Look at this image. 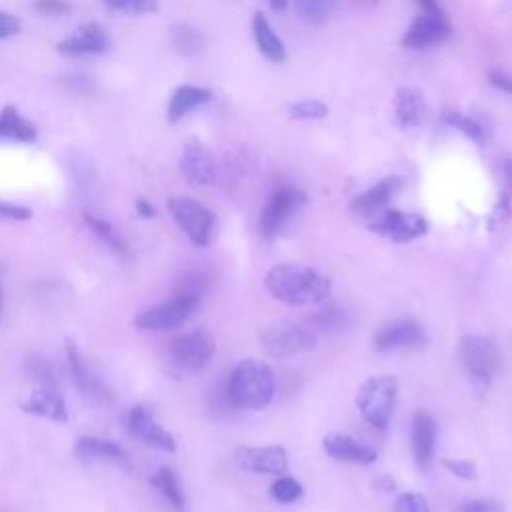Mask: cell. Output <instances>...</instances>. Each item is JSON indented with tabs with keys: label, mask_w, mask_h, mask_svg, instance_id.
Here are the masks:
<instances>
[{
	"label": "cell",
	"mask_w": 512,
	"mask_h": 512,
	"mask_svg": "<svg viewBox=\"0 0 512 512\" xmlns=\"http://www.w3.org/2000/svg\"><path fill=\"white\" fill-rule=\"evenodd\" d=\"M234 460L246 472L254 474H284L288 470V456L282 446H238Z\"/></svg>",
	"instance_id": "11"
},
{
	"label": "cell",
	"mask_w": 512,
	"mask_h": 512,
	"mask_svg": "<svg viewBox=\"0 0 512 512\" xmlns=\"http://www.w3.org/2000/svg\"><path fill=\"white\" fill-rule=\"evenodd\" d=\"M426 220L418 214H406L400 210H386L372 226L378 234H384L396 242H408L426 234Z\"/></svg>",
	"instance_id": "14"
},
{
	"label": "cell",
	"mask_w": 512,
	"mask_h": 512,
	"mask_svg": "<svg viewBox=\"0 0 512 512\" xmlns=\"http://www.w3.org/2000/svg\"><path fill=\"white\" fill-rule=\"evenodd\" d=\"M316 344V332L294 320H274L260 332V346L272 358H290Z\"/></svg>",
	"instance_id": "4"
},
{
	"label": "cell",
	"mask_w": 512,
	"mask_h": 512,
	"mask_svg": "<svg viewBox=\"0 0 512 512\" xmlns=\"http://www.w3.org/2000/svg\"><path fill=\"white\" fill-rule=\"evenodd\" d=\"M448 36V24L444 16L438 14H422L412 20L408 26L402 44L408 48H428L442 42Z\"/></svg>",
	"instance_id": "17"
},
{
	"label": "cell",
	"mask_w": 512,
	"mask_h": 512,
	"mask_svg": "<svg viewBox=\"0 0 512 512\" xmlns=\"http://www.w3.org/2000/svg\"><path fill=\"white\" fill-rule=\"evenodd\" d=\"M418 4L424 8L426 14H438V16H442V10L438 8L436 0H418Z\"/></svg>",
	"instance_id": "44"
},
{
	"label": "cell",
	"mask_w": 512,
	"mask_h": 512,
	"mask_svg": "<svg viewBox=\"0 0 512 512\" xmlns=\"http://www.w3.org/2000/svg\"><path fill=\"white\" fill-rule=\"evenodd\" d=\"M76 456L80 460L86 462H112V464H120V466H128V454L124 452L122 446H118L116 442H110L106 438H96V436H84L76 442L74 448Z\"/></svg>",
	"instance_id": "20"
},
{
	"label": "cell",
	"mask_w": 512,
	"mask_h": 512,
	"mask_svg": "<svg viewBox=\"0 0 512 512\" xmlns=\"http://www.w3.org/2000/svg\"><path fill=\"white\" fill-rule=\"evenodd\" d=\"M264 286L272 298L290 306L322 302L332 288L324 274L296 262H280L272 266L264 276Z\"/></svg>",
	"instance_id": "1"
},
{
	"label": "cell",
	"mask_w": 512,
	"mask_h": 512,
	"mask_svg": "<svg viewBox=\"0 0 512 512\" xmlns=\"http://www.w3.org/2000/svg\"><path fill=\"white\" fill-rule=\"evenodd\" d=\"M490 80H492V84H496L500 90L512 94V74L496 72V70H494V72H490Z\"/></svg>",
	"instance_id": "42"
},
{
	"label": "cell",
	"mask_w": 512,
	"mask_h": 512,
	"mask_svg": "<svg viewBox=\"0 0 512 512\" xmlns=\"http://www.w3.org/2000/svg\"><path fill=\"white\" fill-rule=\"evenodd\" d=\"M152 484H154V488L164 496V500L174 510H182L184 508V492H182V488L178 484V478L174 476L172 468L160 466L156 470V474L152 476Z\"/></svg>",
	"instance_id": "27"
},
{
	"label": "cell",
	"mask_w": 512,
	"mask_h": 512,
	"mask_svg": "<svg viewBox=\"0 0 512 512\" xmlns=\"http://www.w3.org/2000/svg\"><path fill=\"white\" fill-rule=\"evenodd\" d=\"M216 342L206 330H192L176 336L168 346L170 362L182 372H200L212 360Z\"/></svg>",
	"instance_id": "6"
},
{
	"label": "cell",
	"mask_w": 512,
	"mask_h": 512,
	"mask_svg": "<svg viewBox=\"0 0 512 512\" xmlns=\"http://www.w3.org/2000/svg\"><path fill=\"white\" fill-rule=\"evenodd\" d=\"M442 464H444V468H448L458 478L472 480L476 476V468L468 460H450V458H446V460H442Z\"/></svg>",
	"instance_id": "36"
},
{
	"label": "cell",
	"mask_w": 512,
	"mask_h": 512,
	"mask_svg": "<svg viewBox=\"0 0 512 512\" xmlns=\"http://www.w3.org/2000/svg\"><path fill=\"white\" fill-rule=\"evenodd\" d=\"M396 114L404 128L418 126L424 116L422 94L414 88H402L398 92V100H396Z\"/></svg>",
	"instance_id": "26"
},
{
	"label": "cell",
	"mask_w": 512,
	"mask_h": 512,
	"mask_svg": "<svg viewBox=\"0 0 512 512\" xmlns=\"http://www.w3.org/2000/svg\"><path fill=\"white\" fill-rule=\"evenodd\" d=\"M270 494H272L274 500H278L282 504H290V502H294L296 498L302 496V484L298 480H294L292 476H280L272 484Z\"/></svg>",
	"instance_id": "31"
},
{
	"label": "cell",
	"mask_w": 512,
	"mask_h": 512,
	"mask_svg": "<svg viewBox=\"0 0 512 512\" xmlns=\"http://www.w3.org/2000/svg\"><path fill=\"white\" fill-rule=\"evenodd\" d=\"M450 122H452L456 128L464 130V132H466L470 138H474L476 142H482V140H484L482 130H480V128H478V124H474L472 120L462 118V116H458V114H452V116H450Z\"/></svg>",
	"instance_id": "40"
},
{
	"label": "cell",
	"mask_w": 512,
	"mask_h": 512,
	"mask_svg": "<svg viewBox=\"0 0 512 512\" xmlns=\"http://www.w3.org/2000/svg\"><path fill=\"white\" fill-rule=\"evenodd\" d=\"M274 372L256 358L240 360L228 376L226 396L232 406L242 410H262L274 396Z\"/></svg>",
	"instance_id": "2"
},
{
	"label": "cell",
	"mask_w": 512,
	"mask_h": 512,
	"mask_svg": "<svg viewBox=\"0 0 512 512\" xmlns=\"http://www.w3.org/2000/svg\"><path fill=\"white\" fill-rule=\"evenodd\" d=\"M68 366L72 372V378L78 386V390L88 396L94 402L108 404L112 400V392L104 386V382L82 362V356L78 354L74 344H68Z\"/></svg>",
	"instance_id": "19"
},
{
	"label": "cell",
	"mask_w": 512,
	"mask_h": 512,
	"mask_svg": "<svg viewBox=\"0 0 512 512\" xmlns=\"http://www.w3.org/2000/svg\"><path fill=\"white\" fill-rule=\"evenodd\" d=\"M304 200H306L304 194L294 186L278 188L262 206L260 220H258L260 232L264 236L278 234L286 226V222L294 216V212L304 204Z\"/></svg>",
	"instance_id": "9"
},
{
	"label": "cell",
	"mask_w": 512,
	"mask_h": 512,
	"mask_svg": "<svg viewBox=\"0 0 512 512\" xmlns=\"http://www.w3.org/2000/svg\"><path fill=\"white\" fill-rule=\"evenodd\" d=\"M308 322H310V328H316V330H322V332H334V330H340L344 326L346 314L340 306L328 304V306L312 312L308 316Z\"/></svg>",
	"instance_id": "30"
},
{
	"label": "cell",
	"mask_w": 512,
	"mask_h": 512,
	"mask_svg": "<svg viewBox=\"0 0 512 512\" xmlns=\"http://www.w3.org/2000/svg\"><path fill=\"white\" fill-rule=\"evenodd\" d=\"M324 452L340 462H352V464H372L378 458V452L368 446L358 442L356 438L348 434H330L322 442Z\"/></svg>",
	"instance_id": "18"
},
{
	"label": "cell",
	"mask_w": 512,
	"mask_h": 512,
	"mask_svg": "<svg viewBox=\"0 0 512 512\" xmlns=\"http://www.w3.org/2000/svg\"><path fill=\"white\" fill-rule=\"evenodd\" d=\"M424 342L426 334L414 318H396L392 322L382 324L374 334V346L380 352L422 348Z\"/></svg>",
	"instance_id": "10"
},
{
	"label": "cell",
	"mask_w": 512,
	"mask_h": 512,
	"mask_svg": "<svg viewBox=\"0 0 512 512\" xmlns=\"http://www.w3.org/2000/svg\"><path fill=\"white\" fill-rule=\"evenodd\" d=\"M328 108L318 100H300L290 106L292 118H322L326 116Z\"/></svg>",
	"instance_id": "34"
},
{
	"label": "cell",
	"mask_w": 512,
	"mask_h": 512,
	"mask_svg": "<svg viewBox=\"0 0 512 512\" xmlns=\"http://www.w3.org/2000/svg\"><path fill=\"white\" fill-rule=\"evenodd\" d=\"M84 222L88 224V228H90L110 250H114V252H118V254H128V244H126V240L116 232V228H114L108 220H104V218H100V216H96V214H84Z\"/></svg>",
	"instance_id": "28"
},
{
	"label": "cell",
	"mask_w": 512,
	"mask_h": 512,
	"mask_svg": "<svg viewBox=\"0 0 512 512\" xmlns=\"http://www.w3.org/2000/svg\"><path fill=\"white\" fill-rule=\"evenodd\" d=\"M22 408L30 414L50 418L56 422L66 420V404L54 384H42L36 392L30 394V398L22 404Z\"/></svg>",
	"instance_id": "21"
},
{
	"label": "cell",
	"mask_w": 512,
	"mask_h": 512,
	"mask_svg": "<svg viewBox=\"0 0 512 512\" xmlns=\"http://www.w3.org/2000/svg\"><path fill=\"white\" fill-rule=\"evenodd\" d=\"M126 428L134 438L140 442L164 450V452H174L176 450V440L172 438L170 432H166L152 416V412L144 406H134L126 414Z\"/></svg>",
	"instance_id": "12"
},
{
	"label": "cell",
	"mask_w": 512,
	"mask_h": 512,
	"mask_svg": "<svg viewBox=\"0 0 512 512\" xmlns=\"http://www.w3.org/2000/svg\"><path fill=\"white\" fill-rule=\"evenodd\" d=\"M394 512H430L426 498L416 492H404L394 502Z\"/></svg>",
	"instance_id": "35"
},
{
	"label": "cell",
	"mask_w": 512,
	"mask_h": 512,
	"mask_svg": "<svg viewBox=\"0 0 512 512\" xmlns=\"http://www.w3.org/2000/svg\"><path fill=\"white\" fill-rule=\"evenodd\" d=\"M0 136L16 142L36 140V126L18 114L14 106H4L0 112Z\"/></svg>",
	"instance_id": "25"
},
{
	"label": "cell",
	"mask_w": 512,
	"mask_h": 512,
	"mask_svg": "<svg viewBox=\"0 0 512 512\" xmlns=\"http://www.w3.org/2000/svg\"><path fill=\"white\" fill-rule=\"evenodd\" d=\"M400 190V178L392 176L386 178L382 182H378L376 186H372L370 190H366L362 196H358L352 204V208L358 214H374L378 210H382L392 198L394 194Z\"/></svg>",
	"instance_id": "22"
},
{
	"label": "cell",
	"mask_w": 512,
	"mask_h": 512,
	"mask_svg": "<svg viewBox=\"0 0 512 512\" xmlns=\"http://www.w3.org/2000/svg\"><path fill=\"white\" fill-rule=\"evenodd\" d=\"M108 8L124 14H146L152 12L158 0H104Z\"/></svg>",
	"instance_id": "33"
},
{
	"label": "cell",
	"mask_w": 512,
	"mask_h": 512,
	"mask_svg": "<svg viewBox=\"0 0 512 512\" xmlns=\"http://www.w3.org/2000/svg\"><path fill=\"white\" fill-rule=\"evenodd\" d=\"M198 304H200L198 288L186 286L170 300L138 312L134 318V324L138 328L150 330V332L172 330V328H178L180 324H184L192 316V312L198 308Z\"/></svg>",
	"instance_id": "3"
},
{
	"label": "cell",
	"mask_w": 512,
	"mask_h": 512,
	"mask_svg": "<svg viewBox=\"0 0 512 512\" xmlns=\"http://www.w3.org/2000/svg\"><path fill=\"white\" fill-rule=\"evenodd\" d=\"M172 40H174V46H176L180 52H186V54L198 52L200 46H202L200 34H198L194 28L186 26V24L174 26V30H172Z\"/></svg>",
	"instance_id": "32"
},
{
	"label": "cell",
	"mask_w": 512,
	"mask_h": 512,
	"mask_svg": "<svg viewBox=\"0 0 512 512\" xmlns=\"http://www.w3.org/2000/svg\"><path fill=\"white\" fill-rule=\"evenodd\" d=\"M460 356L468 374L482 384H488L500 366V350L496 342L486 336H464L460 342Z\"/></svg>",
	"instance_id": "8"
},
{
	"label": "cell",
	"mask_w": 512,
	"mask_h": 512,
	"mask_svg": "<svg viewBox=\"0 0 512 512\" xmlns=\"http://www.w3.org/2000/svg\"><path fill=\"white\" fill-rule=\"evenodd\" d=\"M252 30H254V38L258 44V50L272 62H282L286 52H284V44L282 40L276 36V32L272 30L270 22L264 18L262 12L254 14L252 20Z\"/></svg>",
	"instance_id": "24"
},
{
	"label": "cell",
	"mask_w": 512,
	"mask_h": 512,
	"mask_svg": "<svg viewBox=\"0 0 512 512\" xmlns=\"http://www.w3.org/2000/svg\"><path fill=\"white\" fill-rule=\"evenodd\" d=\"M34 6L38 12L50 14V16H64L70 12L68 0H36Z\"/></svg>",
	"instance_id": "37"
},
{
	"label": "cell",
	"mask_w": 512,
	"mask_h": 512,
	"mask_svg": "<svg viewBox=\"0 0 512 512\" xmlns=\"http://www.w3.org/2000/svg\"><path fill=\"white\" fill-rule=\"evenodd\" d=\"M168 212L172 214L174 222L180 226V230L190 238L196 246H206L214 228V212L200 204L194 198L186 196H174L168 200Z\"/></svg>",
	"instance_id": "7"
},
{
	"label": "cell",
	"mask_w": 512,
	"mask_h": 512,
	"mask_svg": "<svg viewBox=\"0 0 512 512\" xmlns=\"http://www.w3.org/2000/svg\"><path fill=\"white\" fill-rule=\"evenodd\" d=\"M30 216H32L30 208L0 200V218H8V220H28Z\"/></svg>",
	"instance_id": "38"
},
{
	"label": "cell",
	"mask_w": 512,
	"mask_h": 512,
	"mask_svg": "<svg viewBox=\"0 0 512 512\" xmlns=\"http://www.w3.org/2000/svg\"><path fill=\"white\" fill-rule=\"evenodd\" d=\"M270 4H272L274 10H282V8H286L288 0H270Z\"/></svg>",
	"instance_id": "46"
},
{
	"label": "cell",
	"mask_w": 512,
	"mask_h": 512,
	"mask_svg": "<svg viewBox=\"0 0 512 512\" xmlns=\"http://www.w3.org/2000/svg\"><path fill=\"white\" fill-rule=\"evenodd\" d=\"M18 32H20V20L6 10H0V40L10 38Z\"/></svg>",
	"instance_id": "39"
},
{
	"label": "cell",
	"mask_w": 512,
	"mask_h": 512,
	"mask_svg": "<svg viewBox=\"0 0 512 512\" xmlns=\"http://www.w3.org/2000/svg\"><path fill=\"white\" fill-rule=\"evenodd\" d=\"M398 394V382L390 374L370 376L362 382L356 394V406L374 428L384 430L390 422Z\"/></svg>",
	"instance_id": "5"
},
{
	"label": "cell",
	"mask_w": 512,
	"mask_h": 512,
	"mask_svg": "<svg viewBox=\"0 0 512 512\" xmlns=\"http://www.w3.org/2000/svg\"><path fill=\"white\" fill-rule=\"evenodd\" d=\"M136 210H138L140 216H146V218H150V216L156 214L154 206H152L148 200H144V198H138V200H136Z\"/></svg>",
	"instance_id": "43"
},
{
	"label": "cell",
	"mask_w": 512,
	"mask_h": 512,
	"mask_svg": "<svg viewBox=\"0 0 512 512\" xmlns=\"http://www.w3.org/2000/svg\"><path fill=\"white\" fill-rule=\"evenodd\" d=\"M458 512H500V506L488 500H472L464 504Z\"/></svg>",
	"instance_id": "41"
},
{
	"label": "cell",
	"mask_w": 512,
	"mask_h": 512,
	"mask_svg": "<svg viewBox=\"0 0 512 512\" xmlns=\"http://www.w3.org/2000/svg\"><path fill=\"white\" fill-rule=\"evenodd\" d=\"M504 178H506V186L508 190L512 192V160L506 162V168H504Z\"/></svg>",
	"instance_id": "45"
},
{
	"label": "cell",
	"mask_w": 512,
	"mask_h": 512,
	"mask_svg": "<svg viewBox=\"0 0 512 512\" xmlns=\"http://www.w3.org/2000/svg\"><path fill=\"white\" fill-rule=\"evenodd\" d=\"M108 46H110V40H108L106 30L96 22H88V24H82L80 28H76L64 40H60L58 52L64 56L82 58V56H98V54L106 52Z\"/></svg>",
	"instance_id": "13"
},
{
	"label": "cell",
	"mask_w": 512,
	"mask_h": 512,
	"mask_svg": "<svg viewBox=\"0 0 512 512\" xmlns=\"http://www.w3.org/2000/svg\"><path fill=\"white\" fill-rule=\"evenodd\" d=\"M180 170L184 178L196 186H210L216 180V164L210 152L196 140L188 142L182 150Z\"/></svg>",
	"instance_id": "15"
},
{
	"label": "cell",
	"mask_w": 512,
	"mask_h": 512,
	"mask_svg": "<svg viewBox=\"0 0 512 512\" xmlns=\"http://www.w3.org/2000/svg\"><path fill=\"white\" fill-rule=\"evenodd\" d=\"M210 100V92L206 88L200 86H178L168 102V120L170 122H178L180 118H184L190 110H194L196 106L204 104Z\"/></svg>",
	"instance_id": "23"
},
{
	"label": "cell",
	"mask_w": 512,
	"mask_h": 512,
	"mask_svg": "<svg viewBox=\"0 0 512 512\" xmlns=\"http://www.w3.org/2000/svg\"><path fill=\"white\" fill-rule=\"evenodd\" d=\"M336 6V0H294L296 14L306 24L324 22Z\"/></svg>",
	"instance_id": "29"
},
{
	"label": "cell",
	"mask_w": 512,
	"mask_h": 512,
	"mask_svg": "<svg viewBox=\"0 0 512 512\" xmlns=\"http://www.w3.org/2000/svg\"><path fill=\"white\" fill-rule=\"evenodd\" d=\"M436 434L438 426L432 414L420 410L412 418V454L416 466L424 472L432 466L434 448H436Z\"/></svg>",
	"instance_id": "16"
}]
</instances>
